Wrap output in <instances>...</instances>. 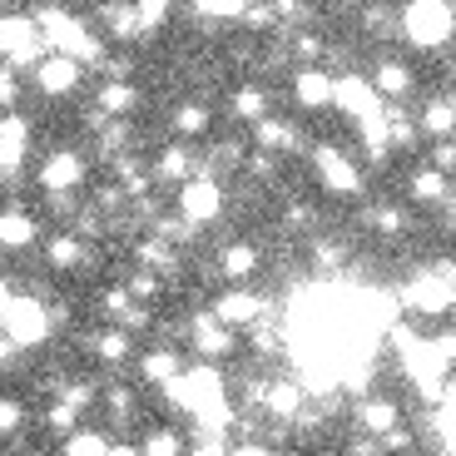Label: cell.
I'll return each instance as SVG.
<instances>
[{
  "label": "cell",
  "mask_w": 456,
  "mask_h": 456,
  "mask_svg": "<svg viewBox=\"0 0 456 456\" xmlns=\"http://www.w3.org/2000/svg\"><path fill=\"white\" fill-rule=\"evenodd\" d=\"M45 35H40V20L30 15H0V55L20 69H35L40 55H45Z\"/></svg>",
  "instance_id": "cell-1"
},
{
  "label": "cell",
  "mask_w": 456,
  "mask_h": 456,
  "mask_svg": "<svg viewBox=\"0 0 456 456\" xmlns=\"http://www.w3.org/2000/svg\"><path fill=\"white\" fill-rule=\"evenodd\" d=\"M452 25H456V11L446 0H407V11H402V30L417 45H442V40H452Z\"/></svg>",
  "instance_id": "cell-2"
},
{
  "label": "cell",
  "mask_w": 456,
  "mask_h": 456,
  "mask_svg": "<svg viewBox=\"0 0 456 456\" xmlns=\"http://www.w3.org/2000/svg\"><path fill=\"white\" fill-rule=\"evenodd\" d=\"M40 35H45V45L50 50H65V55H80V60H94L100 65V45L90 40V30H85L75 15L65 11H40Z\"/></svg>",
  "instance_id": "cell-3"
},
{
  "label": "cell",
  "mask_w": 456,
  "mask_h": 456,
  "mask_svg": "<svg viewBox=\"0 0 456 456\" xmlns=\"http://www.w3.org/2000/svg\"><path fill=\"white\" fill-rule=\"evenodd\" d=\"M85 179H90V169H85V159L75 149H55L40 164V189H45V199H75L85 189Z\"/></svg>",
  "instance_id": "cell-4"
},
{
  "label": "cell",
  "mask_w": 456,
  "mask_h": 456,
  "mask_svg": "<svg viewBox=\"0 0 456 456\" xmlns=\"http://www.w3.org/2000/svg\"><path fill=\"white\" fill-rule=\"evenodd\" d=\"M85 80V60L80 55H65V50H45L40 55V65H35V85H40V94H75Z\"/></svg>",
  "instance_id": "cell-5"
},
{
  "label": "cell",
  "mask_w": 456,
  "mask_h": 456,
  "mask_svg": "<svg viewBox=\"0 0 456 456\" xmlns=\"http://www.w3.org/2000/svg\"><path fill=\"white\" fill-rule=\"evenodd\" d=\"M189 347H194L204 362H224V357L239 353V338H233V328H228L218 313H199L194 328H189Z\"/></svg>",
  "instance_id": "cell-6"
},
{
  "label": "cell",
  "mask_w": 456,
  "mask_h": 456,
  "mask_svg": "<svg viewBox=\"0 0 456 456\" xmlns=\"http://www.w3.org/2000/svg\"><path fill=\"white\" fill-rule=\"evenodd\" d=\"M0 328L11 332L20 347H40V342L50 338V313L35 303V297H15L11 303V313H5V322Z\"/></svg>",
  "instance_id": "cell-7"
},
{
  "label": "cell",
  "mask_w": 456,
  "mask_h": 456,
  "mask_svg": "<svg viewBox=\"0 0 456 456\" xmlns=\"http://www.w3.org/2000/svg\"><path fill=\"white\" fill-rule=\"evenodd\" d=\"M218 208H224V189H218V179H183L179 183V214L194 218L199 228H204L208 218H218Z\"/></svg>",
  "instance_id": "cell-8"
},
{
  "label": "cell",
  "mask_w": 456,
  "mask_h": 456,
  "mask_svg": "<svg viewBox=\"0 0 456 456\" xmlns=\"http://www.w3.org/2000/svg\"><path fill=\"white\" fill-rule=\"evenodd\" d=\"M25 154H30V129H25V119L15 110H5L0 114V179L20 174Z\"/></svg>",
  "instance_id": "cell-9"
},
{
  "label": "cell",
  "mask_w": 456,
  "mask_h": 456,
  "mask_svg": "<svg viewBox=\"0 0 456 456\" xmlns=\"http://www.w3.org/2000/svg\"><path fill=\"white\" fill-rule=\"evenodd\" d=\"M45 263H50V273H80L85 263H90L85 233H75V228H60V233H50V239H45Z\"/></svg>",
  "instance_id": "cell-10"
},
{
  "label": "cell",
  "mask_w": 456,
  "mask_h": 456,
  "mask_svg": "<svg viewBox=\"0 0 456 456\" xmlns=\"http://www.w3.org/2000/svg\"><path fill=\"white\" fill-rule=\"evenodd\" d=\"M139 110V90L129 80H104V90L94 94V114L90 125H110V119H129Z\"/></svg>",
  "instance_id": "cell-11"
},
{
  "label": "cell",
  "mask_w": 456,
  "mask_h": 456,
  "mask_svg": "<svg viewBox=\"0 0 456 456\" xmlns=\"http://www.w3.org/2000/svg\"><path fill=\"white\" fill-rule=\"evenodd\" d=\"M100 30L110 45H129V40H139L144 35V25H139V5L134 0H110L100 11Z\"/></svg>",
  "instance_id": "cell-12"
},
{
  "label": "cell",
  "mask_w": 456,
  "mask_h": 456,
  "mask_svg": "<svg viewBox=\"0 0 456 456\" xmlns=\"http://www.w3.org/2000/svg\"><path fill=\"white\" fill-rule=\"evenodd\" d=\"M214 313L228 322V328H258L263 313H268V303H263V297H253V293H243V283H233V293L218 297Z\"/></svg>",
  "instance_id": "cell-13"
},
{
  "label": "cell",
  "mask_w": 456,
  "mask_h": 456,
  "mask_svg": "<svg viewBox=\"0 0 456 456\" xmlns=\"http://www.w3.org/2000/svg\"><path fill=\"white\" fill-rule=\"evenodd\" d=\"M149 169H154V179H159V183H183V179H194L199 159H194V149H189V144H164Z\"/></svg>",
  "instance_id": "cell-14"
},
{
  "label": "cell",
  "mask_w": 456,
  "mask_h": 456,
  "mask_svg": "<svg viewBox=\"0 0 456 456\" xmlns=\"http://www.w3.org/2000/svg\"><path fill=\"white\" fill-rule=\"evenodd\" d=\"M318 154V174H322V183H328L332 194H342V199H353L357 194V169L347 159H342L338 149H313Z\"/></svg>",
  "instance_id": "cell-15"
},
{
  "label": "cell",
  "mask_w": 456,
  "mask_h": 456,
  "mask_svg": "<svg viewBox=\"0 0 456 456\" xmlns=\"http://www.w3.org/2000/svg\"><path fill=\"white\" fill-rule=\"evenodd\" d=\"M293 94H297V104H303V110H322V104L338 100V85H332L322 69L308 65V69H297V75H293Z\"/></svg>",
  "instance_id": "cell-16"
},
{
  "label": "cell",
  "mask_w": 456,
  "mask_h": 456,
  "mask_svg": "<svg viewBox=\"0 0 456 456\" xmlns=\"http://www.w3.org/2000/svg\"><path fill=\"white\" fill-rule=\"evenodd\" d=\"M253 129H258V149H268V154H278V159L303 149V134H297V129L288 125V119H273V114H263V119H258Z\"/></svg>",
  "instance_id": "cell-17"
},
{
  "label": "cell",
  "mask_w": 456,
  "mask_h": 456,
  "mask_svg": "<svg viewBox=\"0 0 456 456\" xmlns=\"http://www.w3.org/2000/svg\"><path fill=\"white\" fill-rule=\"evenodd\" d=\"M258 248H253V243H228L224 253H218V273L228 278V283H248V278H258Z\"/></svg>",
  "instance_id": "cell-18"
},
{
  "label": "cell",
  "mask_w": 456,
  "mask_h": 456,
  "mask_svg": "<svg viewBox=\"0 0 456 456\" xmlns=\"http://www.w3.org/2000/svg\"><path fill=\"white\" fill-rule=\"evenodd\" d=\"M183 372V357L174 347H154V353H139V377L149 387H169L174 377Z\"/></svg>",
  "instance_id": "cell-19"
},
{
  "label": "cell",
  "mask_w": 456,
  "mask_h": 456,
  "mask_svg": "<svg viewBox=\"0 0 456 456\" xmlns=\"http://www.w3.org/2000/svg\"><path fill=\"white\" fill-rule=\"evenodd\" d=\"M35 239H40V228H35L30 214H20V208H0V248L20 253V248H30Z\"/></svg>",
  "instance_id": "cell-20"
},
{
  "label": "cell",
  "mask_w": 456,
  "mask_h": 456,
  "mask_svg": "<svg viewBox=\"0 0 456 456\" xmlns=\"http://www.w3.org/2000/svg\"><path fill=\"white\" fill-rule=\"evenodd\" d=\"M90 347H94V357H100L104 367H125L129 357H134V342H129V328H119V322H114L110 332H100V338H94Z\"/></svg>",
  "instance_id": "cell-21"
},
{
  "label": "cell",
  "mask_w": 456,
  "mask_h": 456,
  "mask_svg": "<svg viewBox=\"0 0 456 456\" xmlns=\"http://www.w3.org/2000/svg\"><path fill=\"white\" fill-rule=\"evenodd\" d=\"M357 422H362L372 436H387V432H397V427H402V411L392 407L387 397H367L362 407H357Z\"/></svg>",
  "instance_id": "cell-22"
},
{
  "label": "cell",
  "mask_w": 456,
  "mask_h": 456,
  "mask_svg": "<svg viewBox=\"0 0 456 456\" xmlns=\"http://www.w3.org/2000/svg\"><path fill=\"white\" fill-rule=\"evenodd\" d=\"M297 407H303V392H297L293 382H268V392H263V411H268L273 422L297 417Z\"/></svg>",
  "instance_id": "cell-23"
},
{
  "label": "cell",
  "mask_w": 456,
  "mask_h": 456,
  "mask_svg": "<svg viewBox=\"0 0 456 456\" xmlns=\"http://www.w3.org/2000/svg\"><path fill=\"white\" fill-rule=\"evenodd\" d=\"M411 199L417 204H442V199H452V174H442L436 164L422 174H411Z\"/></svg>",
  "instance_id": "cell-24"
},
{
  "label": "cell",
  "mask_w": 456,
  "mask_h": 456,
  "mask_svg": "<svg viewBox=\"0 0 456 456\" xmlns=\"http://www.w3.org/2000/svg\"><path fill=\"white\" fill-rule=\"evenodd\" d=\"M372 90L387 94V100H397V94L411 90V69L402 65V60H382V65L372 69Z\"/></svg>",
  "instance_id": "cell-25"
},
{
  "label": "cell",
  "mask_w": 456,
  "mask_h": 456,
  "mask_svg": "<svg viewBox=\"0 0 456 456\" xmlns=\"http://www.w3.org/2000/svg\"><path fill=\"white\" fill-rule=\"evenodd\" d=\"M40 427H45L50 436H60V442H65V436L80 427V407H75V402H65V397H55L45 407V417H40Z\"/></svg>",
  "instance_id": "cell-26"
},
{
  "label": "cell",
  "mask_w": 456,
  "mask_h": 456,
  "mask_svg": "<svg viewBox=\"0 0 456 456\" xmlns=\"http://www.w3.org/2000/svg\"><path fill=\"white\" fill-rule=\"evenodd\" d=\"M174 134L194 139V134H208V125H214V114H208V104H179V110L169 114Z\"/></svg>",
  "instance_id": "cell-27"
},
{
  "label": "cell",
  "mask_w": 456,
  "mask_h": 456,
  "mask_svg": "<svg viewBox=\"0 0 456 456\" xmlns=\"http://www.w3.org/2000/svg\"><path fill=\"white\" fill-rule=\"evenodd\" d=\"M422 129H427L432 139L456 134V100H427V110H422Z\"/></svg>",
  "instance_id": "cell-28"
},
{
  "label": "cell",
  "mask_w": 456,
  "mask_h": 456,
  "mask_svg": "<svg viewBox=\"0 0 456 456\" xmlns=\"http://www.w3.org/2000/svg\"><path fill=\"white\" fill-rule=\"evenodd\" d=\"M60 452H69V456H85V452H119V442H110L104 432H85V427H75V432L60 442Z\"/></svg>",
  "instance_id": "cell-29"
},
{
  "label": "cell",
  "mask_w": 456,
  "mask_h": 456,
  "mask_svg": "<svg viewBox=\"0 0 456 456\" xmlns=\"http://www.w3.org/2000/svg\"><path fill=\"white\" fill-rule=\"evenodd\" d=\"M125 283H129V293H134L139 303H154V297H159V288L169 283V278L154 273V268H144V263H139L134 273H125Z\"/></svg>",
  "instance_id": "cell-30"
},
{
  "label": "cell",
  "mask_w": 456,
  "mask_h": 456,
  "mask_svg": "<svg viewBox=\"0 0 456 456\" xmlns=\"http://www.w3.org/2000/svg\"><path fill=\"white\" fill-rule=\"evenodd\" d=\"M263 114H268V94H263V90H239V94H233V119L258 125Z\"/></svg>",
  "instance_id": "cell-31"
},
{
  "label": "cell",
  "mask_w": 456,
  "mask_h": 456,
  "mask_svg": "<svg viewBox=\"0 0 456 456\" xmlns=\"http://www.w3.org/2000/svg\"><path fill=\"white\" fill-rule=\"evenodd\" d=\"M372 228L382 233V239H402L407 233V208H397V204H387V208H372Z\"/></svg>",
  "instance_id": "cell-32"
},
{
  "label": "cell",
  "mask_w": 456,
  "mask_h": 456,
  "mask_svg": "<svg viewBox=\"0 0 456 456\" xmlns=\"http://www.w3.org/2000/svg\"><path fill=\"white\" fill-rule=\"evenodd\" d=\"M25 94V75L20 65H0V110H15Z\"/></svg>",
  "instance_id": "cell-33"
},
{
  "label": "cell",
  "mask_w": 456,
  "mask_h": 456,
  "mask_svg": "<svg viewBox=\"0 0 456 456\" xmlns=\"http://www.w3.org/2000/svg\"><path fill=\"white\" fill-rule=\"evenodd\" d=\"M134 5H139V25H144V35H154L159 25H169L174 0H134Z\"/></svg>",
  "instance_id": "cell-34"
},
{
  "label": "cell",
  "mask_w": 456,
  "mask_h": 456,
  "mask_svg": "<svg viewBox=\"0 0 456 456\" xmlns=\"http://www.w3.org/2000/svg\"><path fill=\"white\" fill-rule=\"evenodd\" d=\"M55 397H65V402H75V407H94V402H100V387H94V382H60L55 387Z\"/></svg>",
  "instance_id": "cell-35"
},
{
  "label": "cell",
  "mask_w": 456,
  "mask_h": 456,
  "mask_svg": "<svg viewBox=\"0 0 456 456\" xmlns=\"http://www.w3.org/2000/svg\"><path fill=\"white\" fill-rule=\"evenodd\" d=\"M183 446H189V442H183L174 427H159L154 436H144V442H139V452H154V456H159V452H183Z\"/></svg>",
  "instance_id": "cell-36"
},
{
  "label": "cell",
  "mask_w": 456,
  "mask_h": 456,
  "mask_svg": "<svg viewBox=\"0 0 456 456\" xmlns=\"http://www.w3.org/2000/svg\"><path fill=\"white\" fill-rule=\"evenodd\" d=\"M104 407H110L114 427H119L129 411H134V392H129V387H104Z\"/></svg>",
  "instance_id": "cell-37"
},
{
  "label": "cell",
  "mask_w": 456,
  "mask_h": 456,
  "mask_svg": "<svg viewBox=\"0 0 456 456\" xmlns=\"http://www.w3.org/2000/svg\"><path fill=\"white\" fill-rule=\"evenodd\" d=\"M313 263H318V268H342V263H347V248H342V243L318 239V243H313Z\"/></svg>",
  "instance_id": "cell-38"
},
{
  "label": "cell",
  "mask_w": 456,
  "mask_h": 456,
  "mask_svg": "<svg viewBox=\"0 0 456 456\" xmlns=\"http://www.w3.org/2000/svg\"><path fill=\"white\" fill-rule=\"evenodd\" d=\"M432 164H436L442 174H456V139H452V134H442V139L432 144Z\"/></svg>",
  "instance_id": "cell-39"
},
{
  "label": "cell",
  "mask_w": 456,
  "mask_h": 456,
  "mask_svg": "<svg viewBox=\"0 0 456 456\" xmlns=\"http://www.w3.org/2000/svg\"><path fill=\"white\" fill-rule=\"evenodd\" d=\"M20 422H25V411H20V402H11V397H0V436H5V432H20Z\"/></svg>",
  "instance_id": "cell-40"
},
{
  "label": "cell",
  "mask_w": 456,
  "mask_h": 456,
  "mask_svg": "<svg viewBox=\"0 0 456 456\" xmlns=\"http://www.w3.org/2000/svg\"><path fill=\"white\" fill-rule=\"evenodd\" d=\"M15 357H20V342H15V338H11V332L0 328V367H11V362H15Z\"/></svg>",
  "instance_id": "cell-41"
},
{
  "label": "cell",
  "mask_w": 456,
  "mask_h": 456,
  "mask_svg": "<svg viewBox=\"0 0 456 456\" xmlns=\"http://www.w3.org/2000/svg\"><path fill=\"white\" fill-rule=\"evenodd\" d=\"M11 303H15V288H11V278H0V322H5V313H11Z\"/></svg>",
  "instance_id": "cell-42"
},
{
  "label": "cell",
  "mask_w": 456,
  "mask_h": 456,
  "mask_svg": "<svg viewBox=\"0 0 456 456\" xmlns=\"http://www.w3.org/2000/svg\"><path fill=\"white\" fill-rule=\"evenodd\" d=\"M5 5H11V0H0V11H5Z\"/></svg>",
  "instance_id": "cell-43"
}]
</instances>
